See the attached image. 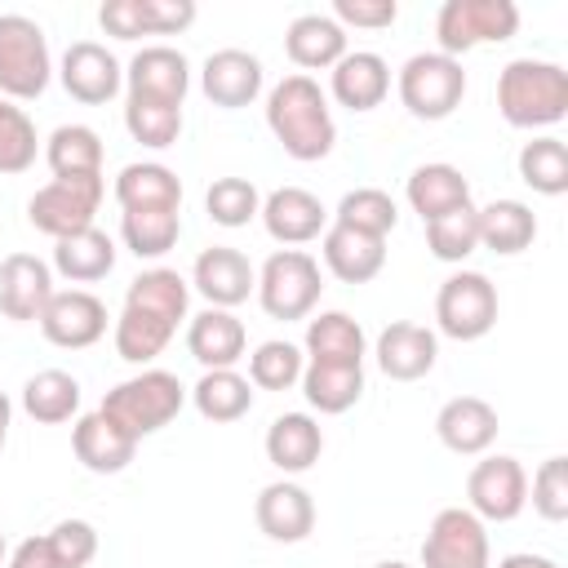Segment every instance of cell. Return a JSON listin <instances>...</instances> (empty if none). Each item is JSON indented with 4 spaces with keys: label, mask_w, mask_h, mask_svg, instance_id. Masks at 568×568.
Here are the masks:
<instances>
[{
    "label": "cell",
    "mask_w": 568,
    "mask_h": 568,
    "mask_svg": "<svg viewBox=\"0 0 568 568\" xmlns=\"http://www.w3.org/2000/svg\"><path fill=\"white\" fill-rule=\"evenodd\" d=\"M266 129L275 133V142L284 146V155L311 164L324 160L337 142V124L328 111L324 89L311 75H284L271 93H266Z\"/></svg>",
    "instance_id": "cell-1"
},
{
    "label": "cell",
    "mask_w": 568,
    "mask_h": 568,
    "mask_svg": "<svg viewBox=\"0 0 568 568\" xmlns=\"http://www.w3.org/2000/svg\"><path fill=\"white\" fill-rule=\"evenodd\" d=\"M497 111L515 129H550L568 115V71L546 58H515L497 75Z\"/></svg>",
    "instance_id": "cell-2"
},
{
    "label": "cell",
    "mask_w": 568,
    "mask_h": 568,
    "mask_svg": "<svg viewBox=\"0 0 568 568\" xmlns=\"http://www.w3.org/2000/svg\"><path fill=\"white\" fill-rule=\"evenodd\" d=\"M186 404V386L178 382V373H164V368H142L138 377H124L120 386H111L98 404V413L106 422H115L124 435L142 439V435H155L164 430Z\"/></svg>",
    "instance_id": "cell-3"
},
{
    "label": "cell",
    "mask_w": 568,
    "mask_h": 568,
    "mask_svg": "<svg viewBox=\"0 0 568 568\" xmlns=\"http://www.w3.org/2000/svg\"><path fill=\"white\" fill-rule=\"evenodd\" d=\"M49 75L53 58L40 22L27 13H0V98L31 102L49 89Z\"/></svg>",
    "instance_id": "cell-4"
},
{
    "label": "cell",
    "mask_w": 568,
    "mask_h": 568,
    "mask_svg": "<svg viewBox=\"0 0 568 568\" xmlns=\"http://www.w3.org/2000/svg\"><path fill=\"white\" fill-rule=\"evenodd\" d=\"M320 293H324V275L306 248H280L257 271V302L271 320H306Z\"/></svg>",
    "instance_id": "cell-5"
},
{
    "label": "cell",
    "mask_w": 568,
    "mask_h": 568,
    "mask_svg": "<svg viewBox=\"0 0 568 568\" xmlns=\"http://www.w3.org/2000/svg\"><path fill=\"white\" fill-rule=\"evenodd\" d=\"M399 102L408 106V115L417 120H448L462 98H466V71H462V58H448V53H413L404 67H399Z\"/></svg>",
    "instance_id": "cell-6"
},
{
    "label": "cell",
    "mask_w": 568,
    "mask_h": 568,
    "mask_svg": "<svg viewBox=\"0 0 568 568\" xmlns=\"http://www.w3.org/2000/svg\"><path fill=\"white\" fill-rule=\"evenodd\" d=\"M519 31V9L510 0H448L435 18L439 53L462 58L479 44H501Z\"/></svg>",
    "instance_id": "cell-7"
},
{
    "label": "cell",
    "mask_w": 568,
    "mask_h": 568,
    "mask_svg": "<svg viewBox=\"0 0 568 568\" xmlns=\"http://www.w3.org/2000/svg\"><path fill=\"white\" fill-rule=\"evenodd\" d=\"M435 324L453 342H479L497 324V288L484 271H453L435 293Z\"/></svg>",
    "instance_id": "cell-8"
},
{
    "label": "cell",
    "mask_w": 568,
    "mask_h": 568,
    "mask_svg": "<svg viewBox=\"0 0 568 568\" xmlns=\"http://www.w3.org/2000/svg\"><path fill=\"white\" fill-rule=\"evenodd\" d=\"M106 195L102 173L93 178H53L27 200V222L53 240H67L84 226H93V213Z\"/></svg>",
    "instance_id": "cell-9"
},
{
    "label": "cell",
    "mask_w": 568,
    "mask_h": 568,
    "mask_svg": "<svg viewBox=\"0 0 568 568\" xmlns=\"http://www.w3.org/2000/svg\"><path fill=\"white\" fill-rule=\"evenodd\" d=\"M488 564H493V546L484 519L470 515L466 506H444L422 537V568H488Z\"/></svg>",
    "instance_id": "cell-10"
},
{
    "label": "cell",
    "mask_w": 568,
    "mask_h": 568,
    "mask_svg": "<svg viewBox=\"0 0 568 568\" xmlns=\"http://www.w3.org/2000/svg\"><path fill=\"white\" fill-rule=\"evenodd\" d=\"M466 510L479 515L484 524H510L524 506H528V475L519 466V457H484L470 466L466 475Z\"/></svg>",
    "instance_id": "cell-11"
},
{
    "label": "cell",
    "mask_w": 568,
    "mask_h": 568,
    "mask_svg": "<svg viewBox=\"0 0 568 568\" xmlns=\"http://www.w3.org/2000/svg\"><path fill=\"white\" fill-rule=\"evenodd\" d=\"M36 324H40V333H44L53 346H62V351H84V346L102 342V333H106V306H102V297L89 293V288H62V293L49 297V306L40 311Z\"/></svg>",
    "instance_id": "cell-12"
},
{
    "label": "cell",
    "mask_w": 568,
    "mask_h": 568,
    "mask_svg": "<svg viewBox=\"0 0 568 568\" xmlns=\"http://www.w3.org/2000/svg\"><path fill=\"white\" fill-rule=\"evenodd\" d=\"M191 284H195V293H200L209 306L231 311V306L248 302V293H257V271H253V262H248L240 248L213 244V248H204V253L195 257Z\"/></svg>",
    "instance_id": "cell-13"
},
{
    "label": "cell",
    "mask_w": 568,
    "mask_h": 568,
    "mask_svg": "<svg viewBox=\"0 0 568 568\" xmlns=\"http://www.w3.org/2000/svg\"><path fill=\"white\" fill-rule=\"evenodd\" d=\"M53 266L36 253H9L0 262V315L13 324L40 320V311L53 297Z\"/></svg>",
    "instance_id": "cell-14"
},
{
    "label": "cell",
    "mask_w": 568,
    "mask_h": 568,
    "mask_svg": "<svg viewBox=\"0 0 568 568\" xmlns=\"http://www.w3.org/2000/svg\"><path fill=\"white\" fill-rule=\"evenodd\" d=\"M58 75H62V89L84 106L111 102L120 93V84H124V71H120L115 53L106 44H98V40H75L62 53V71Z\"/></svg>",
    "instance_id": "cell-15"
},
{
    "label": "cell",
    "mask_w": 568,
    "mask_h": 568,
    "mask_svg": "<svg viewBox=\"0 0 568 568\" xmlns=\"http://www.w3.org/2000/svg\"><path fill=\"white\" fill-rule=\"evenodd\" d=\"M124 84H129V98H151V102L182 106L186 89H191V62L169 44H146V49L133 53V62L124 71Z\"/></svg>",
    "instance_id": "cell-16"
},
{
    "label": "cell",
    "mask_w": 568,
    "mask_h": 568,
    "mask_svg": "<svg viewBox=\"0 0 568 568\" xmlns=\"http://www.w3.org/2000/svg\"><path fill=\"white\" fill-rule=\"evenodd\" d=\"M200 89L213 106L240 111V106L257 102V93H262V62L248 49H217L200 67Z\"/></svg>",
    "instance_id": "cell-17"
},
{
    "label": "cell",
    "mask_w": 568,
    "mask_h": 568,
    "mask_svg": "<svg viewBox=\"0 0 568 568\" xmlns=\"http://www.w3.org/2000/svg\"><path fill=\"white\" fill-rule=\"evenodd\" d=\"M377 368L390 377V382H417L435 368L439 359V337L426 328V324H413V320H395L377 333Z\"/></svg>",
    "instance_id": "cell-18"
},
{
    "label": "cell",
    "mask_w": 568,
    "mask_h": 568,
    "mask_svg": "<svg viewBox=\"0 0 568 568\" xmlns=\"http://www.w3.org/2000/svg\"><path fill=\"white\" fill-rule=\"evenodd\" d=\"M497 408L488 404V399H479V395H457V399H448L439 413H435V435H439V444L448 448V453H457V457H479V453H488L493 448V439H497Z\"/></svg>",
    "instance_id": "cell-19"
},
{
    "label": "cell",
    "mask_w": 568,
    "mask_h": 568,
    "mask_svg": "<svg viewBox=\"0 0 568 568\" xmlns=\"http://www.w3.org/2000/svg\"><path fill=\"white\" fill-rule=\"evenodd\" d=\"M262 226L271 240L280 244H306L315 235L328 231V209L320 204V195H311L306 186H280L262 200Z\"/></svg>",
    "instance_id": "cell-20"
},
{
    "label": "cell",
    "mask_w": 568,
    "mask_h": 568,
    "mask_svg": "<svg viewBox=\"0 0 568 568\" xmlns=\"http://www.w3.org/2000/svg\"><path fill=\"white\" fill-rule=\"evenodd\" d=\"M253 519H257V528H262L271 541L293 546V541H306V537H311V528H315V501H311V493H306L302 484L275 479V484H266V488L257 493Z\"/></svg>",
    "instance_id": "cell-21"
},
{
    "label": "cell",
    "mask_w": 568,
    "mask_h": 568,
    "mask_svg": "<svg viewBox=\"0 0 568 568\" xmlns=\"http://www.w3.org/2000/svg\"><path fill=\"white\" fill-rule=\"evenodd\" d=\"M71 448H75V462L93 475H120L133 453H138V439L124 435L115 422H106L98 408L84 413L75 426H71Z\"/></svg>",
    "instance_id": "cell-22"
},
{
    "label": "cell",
    "mask_w": 568,
    "mask_h": 568,
    "mask_svg": "<svg viewBox=\"0 0 568 568\" xmlns=\"http://www.w3.org/2000/svg\"><path fill=\"white\" fill-rule=\"evenodd\" d=\"M333 98L346 106V111H373L386 102L390 93V67L382 53L373 49H355L346 53L337 67H333V80H328Z\"/></svg>",
    "instance_id": "cell-23"
},
{
    "label": "cell",
    "mask_w": 568,
    "mask_h": 568,
    "mask_svg": "<svg viewBox=\"0 0 568 568\" xmlns=\"http://www.w3.org/2000/svg\"><path fill=\"white\" fill-rule=\"evenodd\" d=\"M244 346H248V333L231 311L209 306L186 324V351L204 368H235V359H244Z\"/></svg>",
    "instance_id": "cell-24"
},
{
    "label": "cell",
    "mask_w": 568,
    "mask_h": 568,
    "mask_svg": "<svg viewBox=\"0 0 568 568\" xmlns=\"http://www.w3.org/2000/svg\"><path fill=\"white\" fill-rule=\"evenodd\" d=\"M284 53L293 58V67H302V75L333 71L346 58V31L328 13H302L284 31Z\"/></svg>",
    "instance_id": "cell-25"
},
{
    "label": "cell",
    "mask_w": 568,
    "mask_h": 568,
    "mask_svg": "<svg viewBox=\"0 0 568 568\" xmlns=\"http://www.w3.org/2000/svg\"><path fill=\"white\" fill-rule=\"evenodd\" d=\"M324 453V430L311 413H280L266 426V462L284 475H302L320 462Z\"/></svg>",
    "instance_id": "cell-26"
},
{
    "label": "cell",
    "mask_w": 568,
    "mask_h": 568,
    "mask_svg": "<svg viewBox=\"0 0 568 568\" xmlns=\"http://www.w3.org/2000/svg\"><path fill=\"white\" fill-rule=\"evenodd\" d=\"M320 253H324V266L342 284H368L386 266V240L364 235V231H351V226H337V222L324 231Z\"/></svg>",
    "instance_id": "cell-27"
},
{
    "label": "cell",
    "mask_w": 568,
    "mask_h": 568,
    "mask_svg": "<svg viewBox=\"0 0 568 568\" xmlns=\"http://www.w3.org/2000/svg\"><path fill=\"white\" fill-rule=\"evenodd\" d=\"M404 195H408V204H413V213L422 222H435V217L470 204V182L462 178L457 164H417L408 173Z\"/></svg>",
    "instance_id": "cell-28"
},
{
    "label": "cell",
    "mask_w": 568,
    "mask_h": 568,
    "mask_svg": "<svg viewBox=\"0 0 568 568\" xmlns=\"http://www.w3.org/2000/svg\"><path fill=\"white\" fill-rule=\"evenodd\" d=\"M115 204L124 213H138V209H182V182L169 164H155V160H142V164H124L120 178H115Z\"/></svg>",
    "instance_id": "cell-29"
},
{
    "label": "cell",
    "mask_w": 568,
    "mask_h": 568,
    "mask_svg": "<svg viewBox=\"0 0 568 568\" xmlns=\"http://www.w3.org/2000/svg\"><path fill=\"white\" fill-rule=\"evenodd\" d=\"M115 266V240L98 226H84L67 240H53V271L71 284H93L102 275H111Z\"/></svg>",
    "instance_id": "cell-30"
},
{
    "label": "cell",
    "mask_w": 568,
    "mask_h": 568,
    "mask_svg": "<svg viewBox=\"0 0 568 568\" xmlns=\"http://www.w3.org/2000/svg\"><path fill=\"white\" fill-rule=\"evenodd\" d=\"M124 306H133L142 315H155V320L178 328L186 320V306H191V284L178 271H169V266H151L138 280H129Z\"/></svg>",
    "instance_id": "cell-31"
},
{
    "label": "cell",
    "mask_w": 568,
    "mask_h": 568,
    "mask_svg": "<svg viewBox=\"0 0 568 568\" xmlns=\"http://www.w3.org/2000/svg\"><path fill=\"white\" fill-rule=\"evenodd\" d=\"M311 364H364V328L346 311H320L306 320Z\"/></svg>",
    "instance_id": "cell-32"
},
{
    "label": "cell",
    "mask_w": 568,
    "mask_h": 568,
    "mask_svg": "<svg viewBox=\"0 0 568 568\" xmlns=\"http://www.w3.org/2000/svg\"><path fill=\"white\" fill-rule=\"evenodd\" d=\"M537 240V217L524 200H493L479 209V244L488 253L515 257Z\"/></svg>",
    "instance_id": "cell-33"
},
{
    "label": "cell",
    "mask_w": 568,
    "mask_h": 568,
    "mask_svg": "<svg viewBox=\"0 0 568 568\" xmlns=\"http://www.w3.org/2000/svg\"><path fill=\"white\" fill-rule=\"evenodd\" d=\"M302 395L311 408L337 417L359 404L364 395V364H306L302 368Z\"/></svg>",
    "instance_id": "cell-34"
},
{
    "label": "cell",
    "mask_w": 568,
    "mask_h": 568,
    "mask_svg": "<svg viewBox=\"0 0 568 568\" xmlns=\"http://www.w3.org/2000/svg\"><path fill=\"white\" fill-rule=\"evenodd\" d=\"M191 404L204 422H240L253 408V382L235 368H204V377L191 386Z\"/></svg>",
    "instance_id": "cell-35"
},
{
    "label": "cell",
    "mask_w": 568,
    "mask_h": 568,
    "mask_svg": "<svg viewBox=\"0 0 568 568\" xmlns=\"http://www.w3.org/2000/svg\"><path fill=\"white\" fill-rule=\"evenodd\" d=\"M53 178H93L102 173V138L89 124H58L44 142Z\"/></svg>",
    "instance_id": "cell-36"
},
{
    "label": "cell",
    "mask_w": 568,
    "mask_h": 568,
    "mask_svg": "<svg viewBox=\"0 0 568 568\" xmlns=\"http://www.w3.org/2000/svg\"><path fill=\"white\" fill-rule=\"evenodd\" d=\"M22 408H27V417H36L44 426L71 422L75 408H80V382L71 373H62V368H40L22 386Z\"/></svg>",
    "instance_id": "cell-37"
},
{
    "label": "cell",
    "mask_w": 568,
    "mask_h": 568,
    "mask_svg": "<svg viewBox=\"0 0 568 568\" xmlns=\"http://www.w3.org/2000/svg\"><path fill=\"white\" fill-rule=\"evenodd\" d=\"M182 235V213L173 209H138V213H120V240L133 257H164Z\"/></svg>",
    "instance_id": "cell-38"
},
{
    "label": "cell",
    "mask_w": 568,
    "mask_h": 568,
    "mask_svg": "<svg viewBox=\"0 0 568 568\" xmlns=\"http://www.w3.org/2000/svg\"><path fill=\"white\" fill-rule=\"evenodd\" d=\"M173 333H178L173 324L124 306L120 320H115V355L129 359V364H151L155 355H164V346L173 342Z\"/></svg>",
    "instance_id": "cell-39"
},
{
    "label": "cell",
    "mask_w": 568,
    "mask_h": 568,
    "mask_svg": "<svg viewBox=\"0 0 568 568\" xmlns=\"http://www.w3.org/2000/svg\"><path fill=\"white\" fill-rule=\"evenodd\" d=\"M333 222H337V226H351V231H364V235L386 240V235L395 231V222H399V209H395V200H390L386 191H377V186H355V191H346V195H342V204H337Z\"/></svg>",
    "instance_id": "cell-40"
},
{
    "label": "cell",
    "mask_w": 568,
    "mask_h": 568,
    "mask_svg": "<svg viewBox=\"0 0 568 568\" xmlns=\"http://www.w3.org/2000/svg\"><path fill=\"white\" fill-rule=\"evenodd\" d=\"M519 178L537 195H564L568 191V146L559 138H532L519 151Z\"/></svg>",
    "instance_id": "cell-41"
},
{
    "label": "cell",
    "mask_w": 568,
    "mask_h": 568,
    "mask_svg": "<svg viewBox=\"0 0 568 568\" xmlns=\"http://www.w3.org/2000/svg\"><path fill=\"white\" fill-rule=\"evenodd\" d=\"M124 129H129L133 142H142L151 151H164L182 133V106L151 102V98H129L124 102Z\"/></svg>",
    "instance_id": "cell-42"
},
{
    "label": "cell",
    "mask_w": 568,
    "mask_h": 568,
    "mask_svg": "<svg viewBox=\"0 0 568 568\" xmlns=\"http://www.w3.org/2000/svg\"><path fill=\"white\" fill-rule=\"evenodd\" d=\"M426 248L439 262H466L479 248V209L475 204H462V209L426 222Z\"/></svg>",
    "instance_id": "cell-43"
},
{
    "label": "cell",
    "mask_w": 568,
    "mask_h": 568,
    "mask_svg": "<svg viewBox=\"0 0 568 568\" xmlns=\"http://www.w3.org/2000/svg\"><path fill=\"white\" fill-rule=\"evenodd\" d=\"M204 213H209V222L235 231V226H248L262 213V195L248 178H217L204 191Z\"/></svg>",
    "instance_id": "cell-44"
},
{
    "label": "cell",
    "mask_w": 568,
    "mask_h": 568,
    "mask_svg": "<svg viewBox=\"0 0 568 568\" xmlns=\"http://www.w3.org/2000/svg\"><path fill=\"white\" fill-rule=\"evenodd\" d=\"M36 151H40V138L31 115L18 102L0 98V173H27L36 164Z\"/></svg>",
    "instance_id": "cell-45"
},
{
    "label": "cell",
    "mask_w": 568,
    "mask_h": 568,
    "mask_svg": "<svg viewBox=\"0 0 568 568\" xmlns=\"http://www.w3.org/2000/svg\"><path fill=\"white\" fill-rule=\"evenodd\" d=\"M302 351L293 342H262L253 355H248V382L257 390H288L293 382H302Z\"/></svg>",
    "instance_id": "cell-46"
},
{
    "label": "cell",
    "mask_w": 568,
    "mask_h": 568,
    "mask_svg": "<svg viewBox=\"0 0 568 568\" xmlns=\"http://www.w3.org/2000/svg\"><path fill=\"white\" fill-rule=\"evenodd\" d=\"M532 510L550 524L568 519V457H546L532 475Z\"/></svg>",
    "instance_id": "cell-47"
},
{
    "label": "cell",
    "mask_w": 568,
    "mask_h": 568,
    "mask_svg": "<svg viewBox=\"0 0 568 568\" xmlns=\"http://www.w3.org/2000/svg\"><path fill=\"white\" fill-rule=\"evenodd\" d=\"M44 537H49L53 559H58L62 568H89L93 555H98V528H93L89 519H62V524H53Z\"/></svg>",
    "instance_id": "cell-48"
},
{
    "label": "cell",
    "mask_w": 568,
    "mask_h": 568,
    "mask_svg": "<svg viewBox=\"0 0 568 568\" xmlns=\"http://www.w3.org/2000/svg\"><path fill=\"white\" fill-rule=\"evenodd\" d=\"M399 18L395 0H333V22L346 27H364V31H382Z\"/></svg>",
    "instance_id": "cell-49"
},
{
    "label": "cell",
    "mask_w": 568,
    "mask_h": 568,
    "mask_svg": "<svg viewBox=\"0 0 568 568\" xmlns=\"http://www.w3.org/2000/svg\"><path fill=\"white\" fill-rule=\"evenodd\" d=\"M146 36H178L195 22V0H142Z\"/></svg>",
    "instance_id": "cell-50"
},
{
    "label": "cell",
    "mask_w": 568,
    "mask_h": 568,
    "mask_svg": "<svg viewBox=\"0 0 568 568\" xmlns=\"http://www.w3.org/2000/svg\"><path fill=\"white\" fill-rule=\"evenodd\" d=\"M98 22L106 36L115 40H142L146 36V22H142V0H106L98 9Z\"/></svg>",
    "instance_id": "cell-51"
},
{
    "label": "cell",
    "mask_w": 568,
    "mask_h": 568,
    "mask_svg": "<svg viewBox=\"0 0 568 568\" xmlns=\"http://www.w3.org/2000/svg\"><path fill=\"white\" fill-rule=\"evenodd\" d=\"M9 568H62V564L53 559L49 537H27V541H18V546H13Z\"/></svg>",
    "instance_id": "cell-52"
},
{
    "label": "cell",
    "mask_w": 568,
    "mask_h": 568,
    "mask_svg": "<svg viewBox=\"0 0 568 568\" xmlns=\"http://www.w3.org/2000/svg\"><path fill=\"white\" fill-rule=\"evenodd\" d=\"M497 568H559L555 559H546V555H532V550H519V555H506Z\"/></svg>",
    "instance_id": "cell-53"
},
{
    "label": "cell",
    "mask_w": 568,
    "mask_h": 568,
    "mask_svg": "<svg viewBox=\"0 0 568 568\" xmlns=\"http://www.w3.org/2000/svg\"><path fill=\"white\" fill-rule=\"evenodd\" d=\"M9 422H13V404H9V395L0 390V453H4V444H9Z\"/></svg>",
    "instance_id": "cell-54"
},
{
    "label": "cell",
    "mask_w": 568,
    "mask_h": 568,
    "mask_svg": "<svg viewBox=\"0 0 568 568\" xmlns=\"http://www.w3.org/2000/svg\"><path fill=\"white\" fill-rule=\"evenodd\" d=\"M373 568H408V564H399V559H386V564H373Z\"/></svg>",
    "instance_id": "cell-55"
},
{
    "label": "cell",
    "mask_w": 568,
    "mask_h": 568,
    "mask_svg": "<svg viewBox=\"0 0 568 568\" xmlns=\"http://www.w3.org/2000/svg\"><path fill=\"white\" fill-rule=\"evenodd\" d=\"M0 564H4V532H0Z\"/></svg>",
    "instance_id": "cell-56"
}]
</instances>
